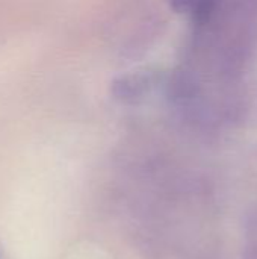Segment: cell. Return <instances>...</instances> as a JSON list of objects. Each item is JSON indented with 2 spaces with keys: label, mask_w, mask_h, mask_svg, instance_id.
I'll return each instance as SVG.
<instances>
[{
  "label": "cell",
  "mask_w": 257,
  "mask_h": 259,
  "mask_svg": "<svg viewBox=\"0 0 257 259\" xmlns=\"http://www.w3.org/2000/svg\"><path fill=\"white\" fill-rule=\"evenodd\" d=\"M170 3L177 12L189 14L197 24L208 23L217 9V0H170Z\"/></svg>",
  "instance_id": "cell-1"
}]
</instances>
